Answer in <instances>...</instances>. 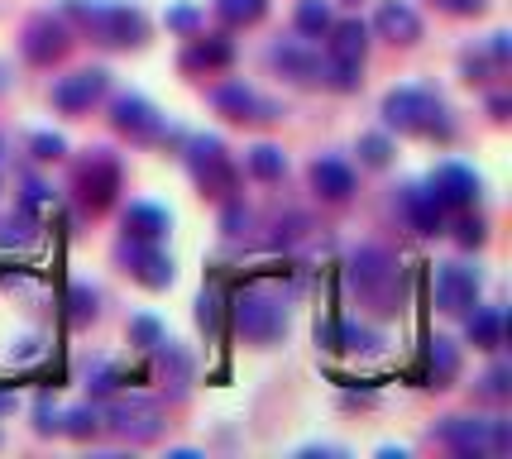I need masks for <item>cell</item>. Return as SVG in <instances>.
I'll return each instance as SVG.
<instances>
[{
	"instance_id": "6da1fadb",
	"label": "cell",
	"mask_w": 512,
	"mask_h": 459,
	"mask_svg": "<svg viewBox=\"0 0 512 459\" xmlns=\"http://www.w3.org/2000/svg\"><path fill=\"white\" fill-rule=\"evenodd\" d=\"M383 120L388 130H402V134H441L450 139V120H446V106L441 96L426 87H398L383 96Z\"/></svg>"
},
{
	"instance_id": "7a4b0ae2",
	"label": "cell",
	"mask_w": 512,
	"mask_h": 459,
	"mask_svg": "<svg viewBox=\"0 0 512 459\" xmlns=\"http://www.w3.org/2000/svg\"><path fill=\"white\" fill-rule=\"evenodd\" d=\"M350 283H355L364 302L393 311V302H398V259L379 244H364V249L350 254Z\"/></svg>"
},
{
	"instance_id": "3957f363",
	"label": "cell",
	"mask_w": 512,
	"mask_h": 459,
	"mask_svg": "<svg viewBox=\"0 0 512 459\" xmlns=\"http://www.w3.org/2000/svg\"><path fill=\"white\" fill-rule=\"evenodd\" d=\"M230 316H235L240 335L254 340V345H268V340H278L288 330V306H283V297H273L268 287H245L230 302Z\"/></svg>"
},
{
	"instance_id": "277c9868",
	"label": "cell",
	"mask_w": 512,
	"mask_h": 459,
	"mask_svg": "<svg viewBox=\"0 0 512 459\" xmlns=\"http://www.w3.org/2000/svg\"><path fill=\"white\" fill-rule=\"evenodd\" d=\"M67 10L87 24L96 44L125 48V44H139V39H144V15L130 10V5H87V0H67Z\"/></svg>"
},
{
	"instance_id": "5b68a950",
	"label": "cell",
	"mask_w": 512,
	"mask_h": 459,
	"mask_svg": "<svg viewBox=\"0 0 512 459\" xmlns=\"http://www.w3.org/2000/svg\"><path fill=\"white\" fill-rule=\"evenodd\" d=\"M441 440H446L450 450H460V455H498V450L512 445L508 426L489 421V416H446Z\"/></svg>"
},
{
	"instance_id": "8992f818",
	"label": "cell",
	"mask_w": 512,
	"mask_h": 459,
	"mask_svg": "<svg viewBox=\"0 0 512 459\" xmlns=\"http://www.w3.org/2000/svg\"><path fill=\"white\" fill-rule=\"evenodd\" d=\"M111 120H115V130L130 134L134 144H168V139H178V130L144 96H120L111 106Z\"/></svg>"
},
{
	"instance_id": "52a82bcc",
	"label": "cell",
	"mask_w": 512,
	"mask_h": 459,
	"mask_svg": "<svg viewBox=\"0 0 512 459\" xmlns=\"http://www.w3.org/2000/svg\"><path fill=\"white\" fill-rule=\"evenodd\" d=\"M106 426H111L115 436L144 445V440H154L163 431V407H158L154 397H115L111 407H106Z\"/></svg>"
},
{
	"instance_id": "ba28073f",
	"label": "cell",
	"mask_w": 512,
	"mask_h": 459,
	"mask_svg": "<svg viewBox=\"0 0 512 459\" xmlns=\"http://www.w3.org/2000/svg\"><path fill=\"white\" fill-rule=\"evenodd\" d=\"M187 168L197 177V187H206L211 197H230L235 192V168L225 158L221 139H192L187 144Z\"/></svg>"
},
{
	"instance_id": "9c48e42d",
	"label": "cell",
	"mask_w": 512,
	"mask_h": 459,
	"mask_svg": "<svg viewBox=\"0 0 512 459\" xmlns=\"http://www.w3.org/2000/svg\"><path fill=\"white\" fill-rule=\"evenodd\" d=\"M436 306L450 316H469L479 306V273L465 263H441L436 268Z\"/></svg>"
},
{
	"instance_id": "30bf717a",
	"label": "cell",
	"mask_w": 512,
	"mask_h": 459,
	"mask_svg": "<svg viewBox=\"0 0 512 459\" xmlns=\"http://www.w3.org/2000/svg\"><path fill=\"white\" fill-rule=\"evenodd\" d=\"M120 192V163L111 153H91L87 163L77 168V197L87 201L91 211H106Z\"/></svg>"
},
{
	"instance_id": "8fae6325",
	"label": "cell",
	"mask_w": 512,
	"mask_h": 459,
	"mask_svg": "<svg viewBox=\"0 0 512 459\" xmlns=\"http://www.w3.org/2000/svg\"><path fill=\"white\" fill-rule=\"evenodd\" d=\"M101 91H106V72L101 67H82V72H72V77H63L53 87V106L67 110V115H82V110L101 101Z\"/></svg>"
},
{
	"instance_id": "7c38bea8",
	"label": "cell",
	"mask_w": 512,
	"mask_h": 459,
	"mask_svg": "<svg viewBox=\"0 0 512 459\" xmlns=\"http://www.w3.org/2000/svg\"><path fill=\"white\" fill-rule=\"evenodd\" d=\"M120 259L130 263V273L139 278L144 287H168L173 283V259L149 240H125L120 244Z\"/></svg>"
},
{
	"instance_id": "4fadbf2b",
	"label": "cell",
	"mask_w": 512,
	"mask_h": 459,
	"mask_svg": "<svg viewBox=\"0 0 512 459\" xmlns=\"http://www.w3.org/2000/svg\"><path fill=\"white\" fill-rule=\"evenodd\" d=\"M24 58L29 63L48 67L53 58H63L67 53V24L53 20V15H39V20H29V29H24Z\"/></svg>"
},
{
	"instance_id": "5bb4252c",
	"label": "cell",
	"mask_w": 512,
	"mask_h": 459,
	"mask_svg": "<svg viewBox=\"0 0 512 459\" xmlns=\"http://www.w3.org/2000/svg\"><path fill=\"white\" fill-rule=\"evenodd\" d=\"M431 197L441 201V206H455V211H465L469 201L479 197V177L460 168V163H441L436 177H431Z\"/></svg>"
},
{
	"instance_id": "9a60e30c",
	"label": "cell",
	"mask_w": 512,
	"mask_h": 459,
	"mask_svg": "<svg viewBox=\"0 0 512 459\" xmlns=\"http://www.w3.org/2000/svg\"><path fill=\"white\" fill-rule=\"evenodd\" d=\"M374 24H379L383 39H393V44H417L422 39V15H417L412 0H383Z\"/></svg>"
},
{
	"instance_id": "2e32d148",
	"label": "cell",
	"mask_w": 512,
	"mask_h": 459,
	"mask_svg": "<svg viewBox=\"0 0 512 459\" xmlns=\"http://www.w3.org/2000/svg\"><path fill=\"white\" fill-rule=\"evenodd\" d=\"M316 340L326 350H350V354H379L383 335L374 326H355V321H331V326L316 330Z\"/></svg>"
},
{
	"instance_id": "e0dca14e",
	"label": "cell",
	"mask_w": 512,
	"mask_h": 459,
	"mask_svg": "<svg viewBox=\"0 0 512 459\" xmlns=\"http://www.w3.org/2000/svg\"><path fill=\"white\" fill-rule=\"evenodd\" d=\"M211 101H216V110H225L230 120H278V106H273V101H264V96H254V91L240 87V82L221 87Z\"/></svg>"
},
{
	"instance_id": "ac0fdd59",
	"label": "cell",
	"mask_w": 512,
	"mask_h": 459,
	"mask_svg": "<svg viewBox=\"0 0 512 459\" xmlns=\"http://www.w3.org/2000/svg\"><path fill=\"white\" fill-rule=\"evenodd\" d=\"M402 216H407L412 230H422V235H441L446 206L431 197V187H407V192H402Z\"/></svg>"
},
{
	"instance_id": "d6986e66",
	"label": "cell",
	"mask_w": 512,
	"mask_h": 459,
	"mask_svg": "<svg viewBox=\"0 0 512 459\" xmlns=\"http://www.w3.org/2000/svg\"><path fill=\"white\" fill-rule=\"evenodd\" d=\"M312 187L326 201H345L350 192H355V173H350V163H340V158H316L312 163Z\"/></svg>"
},
{
	"instance_id": "ffe728a7",
	"label": "cell",
	"mask_w": 512,
	"mask_h": 459,
	"mask_svg": "<svg viewBox=\"0 0 512 459\" xmlns=\"http://www.w3.org/2000/svg\"><path fill=\"white\" fill-rule=\"evenodd\" d=\"M268 58H273V67H278L283 77H292V82H316V77H321V58H316L307 44H278Z\"/></svg>"
},
{
	"instance_id": "44dd1931",
	"label": "cell",
	"mask_w": 512,
	"mask_h": 459,
	"mask_svg": "<svg viewBox=\"0 0 512 459\" xmlns=\"http://www.w3.org/2000/svg\"><path fill=\"white\" fill-rule=\"evenodd\" d=\"M168 235V211L163 206H149V201H134L125 211V240H149L158 244Z\"/></svg>"
},
{
	"instance_id": "7402d4cb",
	"label": "cell",
	"mask_w": 512,
	"mask_h": 459,
	"mask_svg": "<svg viewBox=\"0 0 512 459\" xmlns=\"http://www.w3.org/2000/svg\"><path fill=\"white\" fill-rule=\"evenodd\" d=\"M455 373H460V350L450 340H431L426 345V383L431 388H450Z\"/></svg>"
},
{
	"instance_id": "603a6c76",
	"label": "cell",
	"mask_w": 512,
	"mask_h": 459,
	"mask_svg": "<svg viewBox=\"0 0 512 459\" xmlns=\"http://www.w3.org/2000/svg\"><path fill=\"white\" fill-rule=\"evenodd\" d=\"M331 34V58H355V63H364V48H369V29L359 20H340L326 29Z\"/></svg>"
},
{
	"instance_id": "cb8c5ba5",
	"label": "cell",
	"mask_w": 512,
	"mask_h": 459,
	"mask_svg": "<svg viewBox=\"0 0 512 459\" xmlns=\"http://www.w3.org/2000/svg\"><path fill=\"white\" fill-rule=\"evenodd\" d=\"M469 340H474L479 350H498V345H503V316L489 311V306H474V311H469Z\"/></svg>"
},
{
	"instance_id": "d4e9b609",
	"label": "cell",
	"mask_w": 512,
	"mask_h": 459,
	"mask_svg": "<svg viewBox=\"0 0 512 459\" xmlns=\"http://www.w3.org/2000/svg\"><path fill=\"white\" fill-rule=\"evenodd\" d=\"M245 163H249V173L264 177V182H278V177L288 173V153L278 149V144H254Z\"/></svg>"
},
{
	"instance_id": "484cf974",
	"label": "cell",
	"mask_w": 512,
	"mask_h": 459,
	"mask_svg": "<svg viewBox=\"0 0 512 459\" xmlns=\"http://www.w3.org/2000/svg\"><path fill=\"white\" fill-rule=\"evenodd\" d=\"M235 58L230 39H197V44L182 53V67H225Z\"/></svg>"
},
{
	"instance_id": "4316f807",
	"label": "cell",
	"mask_w": 512,
	"mask_h": 459,
	"mask_svg": "<svg viewBox=\"0 0 512 459\" xmlns=\"http://www.w3.org/2000/svg\"><path fill=\"white\" fill-rule=\"evenodd\" d=\"M326 29H331V5H326V0H302V5H297V34L321 39Z\"/></svg>"
},
{
	"instance_id": "83f0119b",
	"label": "cell",
	"mask_w": 512,
	"mask_h": 459,
	"mask_svg": "<svg viewBox=\"0 0 512 459\" xmlns=\"http://www.w3.org/2000/svg\"><path fill=\"white\" fill-rule=\"evenodd\" d=\"M359 67L364 63H355V58H326V63H321V77H326L335 91H355L359 87Z\"/></svg>"
},
{
	"instance_id": "f1b7e54d",
	"label": "cell",
	"mask_w": 512,
	"mask_h": 459,
	"mask_svg": "<svg viewBox=\"0 0 512 459\" xmlns=\"http://www.w3.org/2000/svg\"><path fill=\"white\" fill-rule=\"evenodd\" d=\"M58 431L87 440V436H96V431H101V412H96V407H72V412L58 421Z\"/></svg>"
},
{
	"instance_id": "f546056e",
	"label": "cell",
	"mask_w": 512,
	"mask_h": 459,
	"mask_svg": "<svg viewBox=\"0 0 512 459\" xmlns=\"http://www.w3.org/2000/svg\"><path fill=\"white\" fill-rule=\"evenodd\" d=\"M225 24H254L268 10V0H216Z\"/></svg>"
},
{
	"instance_id": "4dcf8cb0",
	"label": "cell",
	"mask_w": 512,
	"mask_h": 459,
	"mask_svg": "<svg viewBox=\"0 0 512 459\" xmlns=\"http://www.w3.org/2000/svg\"><path fill=\"white\" fill-rule=\"evenodd\" d=\"M34 240V216L29 211H15V216L0 220V244H29Z\"/></svg>"
},
{
	"instance_id": "1f68e13d",
	"label": "cell",
	"mask_w": 512,
	"mask_h": 459,
	"mask_svg": "<svg viewBox=\"0 0 512 459\" xmlns=\"http://www.w3.org/2000/svg\"><path fill=\"white\" fill-rule=\"evenodd\" d=\"M221 311H225V292L216 283L206 287V292H201V306H197V321L206 330H221Z\"/></svg>"
},
{
	"instance_id": "d6a6232c",
	"label": "cell",
	"mask_w": 512,
	"mask_h": 459,
	"mask_svg": "<svg viewBox=\"0 0 512 459\" xmlns=\"http://www.w3.org/2000/svg\"><path fill=\"white\" fill-rule=\"evenodd\" d=\"M130 340L139 345V350H158L168 335H163V326H158L154 316H134V321H130Z\"/></svg>"
},
{
	"instance_id": "836d02e7",
	"label": "cell",
	"mask_w": 512,
	"mask_h": 459,
	"mask_svg": "<svg viewBox=\"0 0 512 459\" xmlns=\"http://www.w3.org/2000/svg\"><path fill=\"white\" fill-rule=\"evenodd\" d=\"M91 316H96V292H91V287H72V292H67V321L82 326Z\"/></svg>"
},
{
	"instance_id": "e575fe53",
	"label": "cell",
	"mask_w": 512,
	"mask_h": 459,
	"mask_svg": "<svg viewBox=\"0 0 512 459\" xmlns=\"http://www.w3.org/2000/svg\"><path fill=\"white\" fill-rule=\"evenodd\" d=\"M359 158H364L369 168H388V158H393V144H388L383 134H364V139H359Z\"/></svg>"
},
{
	"instance_id": "d590c367",
	"label": "cell",
	"mask_w": 512,
	"mask_h": 459,
	"mask_svg": "<svg viewBox=\"0 0 512 459\" xmlns=\"http://www.w3.org/2000/svg\"><path fill=\"white\" fill-rule=\"evenodd\" d=\"M508 378H512L508 364H493V369L484 373V383H479V393L493 397V402H498V397H508Z\"/></svg>"
},
{
	"instance_id": "8d00e7d4",
	"label": "cell",
	"mask_w": 512,
	"mask_h": 459,
	"mask_svg": "<svg viewBox=\"0 0 512 459\" xmlns=\"http://www.w3.org/2000/svg\"><path fill=\"white\" fill-rule=\"evenodd\" d=\"M48 201H53V192H48V187H39V182H29V187H24V197H20V211H29V216H39V211H44Z\"/></svg>"
},
{
	"instance_id": "74e56055",
	"label": "cell",
	"mask_w": 512,
	"mask_h": 459,
	"mask_svg": "<svg viewBox=\"0 0 512 459\" xmlns=\"http://www.w3.org/2000/svg\"><path fill=\"white\" fill-rule=\"evenodd\" d=\"M29 149H34V158H63V139H58V134H34V144H29Z\"/></svg>"
},
{
	"instance_id": "f35d334b",
	"label": "cell",
	"mask_w": 512,
	"mask_h": 459,
	"mask_svg": "<svg viewBox=\"0 0 512 459\" xmlns=\"http://www.w3.org/2000/svg\"><path fill=\"white\" fill-rule=\"evenodd\" d=\"M197 20H201V10L197 5H178V10H168V29H197Z\"/></svg>"
},
{
	"instance_id": "ab89813d",
	"label": "cell",
	"mask_w": 512,
	"mask_h": 459,
	"mask_svg": "<svg viewBox=\"0 0 512 459\" xmlns=\"http://www.w3.org/2000/svg\"><path fill=\"white\" fill-rule=\"evenodd\" d=\"M225 235H245V225H249V211L245 206H225Z\"/></svg>"
},
{
	"instance_id": "60d3db41",
	"label": "cell",
	"mask_w": 512,
	"mask_h": 459,
	"mask_svg": "<svg viewBox=\"0 0 512 459\" xmlns=\"http://www.w3.org/2000/svg\"><path fill=\"white\" fill-rule=\"evenodd\" d=\"M34 416H39V431H58V412H53V402L48 397H39V407H34Z\"/></svg>"
},
{
	"instance_id": "b9f144b4",
	"label": "cell",
	"mask_w": 512,
	"mask_h": 459,
	"mask_svg": "<svg viewBox=\"0 0 512 459\" xmlns=\"http://www.w3.org/2000/svg\"><path fill=\"white\" fill-rule=\"evenodd\" d=\"M441 5H446L450 15H479L484 10V0H441Z\"/></svg>"
},
{
	"instance_id": "7bdbcfd3",
	"label": "cell",
	"mask_w": 512,
	"mask_h": 459,
	"mask_svg": "<svg viewBox=\"0 0 512 459\" xmlns=\"http://www.w3.org/2000/svg\"><path fill=\"white\" fill-rule=\"evenodd\" d=\"M484 240V225H479V220H460V244H479Z\"/></svg>"
},
{
	"instance_id": "ee69618b",
	"label": "cell",
	"mask_w": 512,
	"mask_h": 459,
	"mask_svg": "<svg viewBox=\"0 0 512 459\" xmlns=\"http://www.w3.org/2000/svg\"><path fill=\"white\" fill-rule=\"evenodd\" d=\"M489 110H493V120H503V115H508V101H503V96H493Z\"/></svg>"
}]
</instances>
